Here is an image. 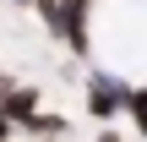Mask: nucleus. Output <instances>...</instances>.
<instances>
[{
    "label": "nucleus",
    "instance_id": "f257e3e1",
    "mask_svg": "<svg viewBox=\"0 0 147 142\" xmlns=\"http://www.w3.org/2000/svg\"><path fill=\"white\" fill-rule=\"evenodd\" d=\"M38 22L82 60H93V0H33Z\"/></svg>",
    "mask_w": 147,
    "mask_h": 142
},
{
    "label": "nucleus",
    "instance_id": "f03ea898",
    "mask_svg": "<svg viewBox=\"0 0 147 142\" xmlns=\"http://www.w3.org/2000/svg\"><path fill=\"white\" fill-rule=\"evenodd\" d=\"M82 104H87V115H93L98 126H115V120L125 115V77L109 71V66H93L87 82H82Z\"/></svg>",
    "mask_w": 147,
    "mask_h": 142
},
{
    "label": "nucleus",
    "instance_id": "7ed1b4c3",
    "mask_svg": "<svg viewBox=\"0 0 147 142\" xmlns=\"http://www.w3.org/2000/svg\"><path fill=\"white\" fill-rule=\"evenodd\" d=\"M16 137L22 142H65L71 137V120H65L60 109H38V115H27V120L16 126Z\"/></svg>",
    "mask_w": 147,
    "mask_h": 142
},
{
    "label": "nucleus",
    "instance_id": "20e7f679",
    "mask_svg": "<svg viewBox=\"0 0 147 142\" xmlns=\"http://www.w3.org/2000/svg\"><path fill=\"white\" fill-rule=\"evenodd\" d=\"M0 109L22 126L27 115H38V109H44V88H38V82H11V88L0 93Z\"/></svg>",
    "mask_w": 147,
    "mask_h": 142
},
{
    "label": "nucleus",
    "instance_id": "39448f33",
    "mask_svg": "<svg viewBox=\"0 0 147 142\" xmlns=\"http://www.w3.org/2000/svg\"><path fill=\"white\" fill-rule=\"evenodd\" d=\"M120 120H131L125 131H136L147 142V82H125V115Z\"/></svg>",
    "mask_w": 147,
    "mask_h": 142
},
{
    "label": "nucleus",
    "instance_id": "423d86ee",
    "mask_svg": "<svg viewBox=\"0 0 147 142\" xmlns=\"http://www.w3.org/2000/svg\"><path fill=\"white\" fill-rule=\"evenodd\" d=\"M0 142H16V120H11L5 109H0Z\"/></svg>",
    "mask_w": 147,
    "mask_h": 142
},
{
    "label": "nucleus",
    "instance_id": "0eeeda50",
    "mask_svg": "<svg viewBox=\"0 0 147 142\" xmlns=\"http://www.w3.org/2000/svg\"><path fill=\"white\" fill-rule=\"evenodd\" d=\"M93 142H125V131H115V126H104V131H98Z\"/></svg>",
    "mask_w": 147,
    "mask_h": 142
},
{
    "label": "nucleus",
    "instance_id": "6e6552de",
    "mask_svg": "<svg viewBox=\"0 0 147 142\" xmlns=\"http://www.w3.org/2000/svg\"><path fill=\"white\" fill-rule=\"evenodd\" d=\"M5 88H11V77H5V71H0V93H5Z\"/></svg>",
    "mask_w": 147,
    "mask_h": 142
},
{
    "label": "nucleus",
    "instance_id": "1a4fd4ad",
    "mask_svg": "<svg viewBox=\"0 0 147 142\" xmlns=\"http://www.w3.org/2000/svg\"><path fill=\"white\" fill-rule=\"evenodd\" d=\"M16 5H33V0H16Z\"/></svg>",
    "mask_w": 147,
    "mask_h": 142
},
{
    "label": "nucleus",
    "instance_id": "9d476101",
    "mask_svg": "<svg viewBox=\"0 0 147 142\" xmlns=\"http://www.w3.org/2000/svg\"><path fill=\"white\" fill-rule=\"evenodd\" d=\"M16 142H22V137H16Z\"/></svg>",
    "mask_w": 147,
    "mask_h": 142
}]
</instances>
